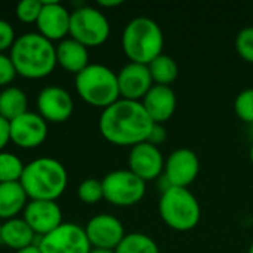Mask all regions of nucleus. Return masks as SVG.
Listing matches in <instances>:
<instances>
[{"mask_svg":"<svg viewBox=\"0 0 253 253\" xmlns=\"http://www.w3.org/2000/svg\"><path fill=\"white\" fill-rule=\"evenodd\" d=\"M153 120L147 114L142 102L119 99L104 108L98 127L105 141L117 147H135L145 142L151 130Z\"/></svg>","mask_w":253,"mask_h":253,"instance_id":"1","label":"nucleus"},{"mask_svg":"<svg viewBox=\"0 0 253 253\" xmlns=\"http://www.w3.org/2000/svg\"><path fill=\"white\" fill-rule=\"evenodd\" d=\"M9 58L16 74L30 80L47 77L58 65L53 43L39 33H25L16 37Z\"/></svg>","mask_w":253,"mask_h":253,"instance_id":"2","label":"nucleus"},{"mask_svg":"<svg viewBox=\"0 0 253 253\" xmlns=\"http://www.w3.org/2000/svg\"><path fill=\"white\" fill-rule=\"evenodd\" d=\"M30 200L56 202L68 182L67 169L52 157H39L25 165L19 179Z\"/></svg>","mask_w":253,"mask_h":253,"instance_id":"3","label":"nucleus"},{"mask_svg":"<svg viewBox=\"0 0 253 253\" xmlns=\"http://www.w3.org/2000/svg\"><path fill=\"white\" fill-rule=\"evenodd\" d=\"M165 36L160 25L148 16L130 19L122 34V47L129 62L148 65L163 53Z\"/></svg>","mask_w":253,"mask_h":253,"instance_id":"4","label":"nucleus"},{"mask_svg":"<svg viewBox=\"0 0 253 253\" xmlns=\"http://www.w3.org/2000/svg\"><path fill=\"white\" fill-rule=\"evenodd\" d=\"M79 96L89 105L107 108L120 99L117 73L102 64H89L74 80Z\"/></svg>","mask_w":253,"mask_h":253,"instance_id":"5","label":"nucleus"},{"mask_svg":"<svg viewBox=\"0 0 253 253\" xmlns=\"http://www.w3.org/2000/svg\"><path fill=\"white\" fill-rule=\"evenodd\" d=\"M159 213L170 230L187 233L199 225L202 208L197 197L188 188L170 187L160 196Z\"/></svg>","mask_w":253,"mask_h":253,"instance_id":"6","label":"nucleus"},{"mask_svg":"<svg viewBox=\"0 0 253 253\" xmlns=\"http://www.w3.org/2000/svg\"><path fill=\"white\" fill-rule=\"evenodd\" d=\"M110 22L105 13L93 6H80L71 12L70 36L86 47L104 44L110 37Z\"/></svg>","mask_w":253,"mask_h":253,"instance_id":"7","label":"nucleus"},{"mask_svg":"<svg viewBox=\"0 0 253 253\" xmlns=\"http://www.w3.org/2000/svg\"><path fill=\"white\" fill-rule=\"evenodd\" d=\"M101 182L104 199L117 208L135 206L147 193V182H144L129 169L113 170L107 173Z\"/></svg>","mask_w":253,"mask_h":253,"instance_id":"8","label":"nucleus"},{"mask_svg":"<svg viewBox=\"0 0 253 253\" xmlns=\"http://www.w3.org/2000/svg\"><path fill=\"white\" fill-rule=\"evenodd\" d=\"M36 245L40 253H89L92 249L84 228L73 222H62L52 233L39 237Z\"/></svg>","mask_w":253,"mask_h":253,"instance_id":"9","label":"nucleus"},{"mask_svg":"<svg viewBox=\"0 0 253 253\" xmlns=\"http://www.w3.org/2000/svg\"><path fill=\"white\" fill-rule=\"evenodd\" d=\"M200 160L190 148H178L165 160L163 178L170 187L188 188L199 176Z\"/></svg>","mask_w":253,"mask_h":253,"instance_id":"10","label":"nucleus"},{"mask_svg":"<svg viewBox=\"0 0 253 253\" xmlns=\"http://www.w3.org/2000/svg\"><path fill=\"white\" fill-rule=\"evenodd\" d=\"M37 114L46 123H64L73 111L74 102L71 95L61 86H46L37 95Z\"/></svg>","mask_w":253,"mask_h":253,"instance_id":"11","label":"nucleus"},{"mask_svg":"<svg viewBox=\"0 0 253 253\" xmlns=\"http://www.w3.org/2000/svg\"><path fill=\"white\" fill-rule=\"evenodd\" d=\"M84 233L92 248L108 251H116L126 236L122 221L108 213H99L90 218L84 227Z\"/></svg>","mask_w":253,"mask_h":253,"instance_id":"12","label":"nucleus"},{"mask_svg":"<svg viewBox=\"0 0 253 253\" xmlns=\"http://www.w3.org/2000/svg\"><path fill=\"white\" fill-rule=\"evenodd\" d=\"M9 127L10 142L24 150L37 148L47 138V123L37 113H24L9 122Z\"/></svg>","mask_w":253,"mask_h":253,"instance_id":"13","label":"nucleus"},{"mask_svg":"<svg viewBox=\"0 0 253 253\" xmlns=\"http://www.w3.org/2000/svg\"><path fill=\"white\" fill-rule=\"evenodd\" d=\"M127 169L141 178L144 182L159 179L163 175L165 157L159 147L145 142H141L130 148L127 157Z\"/></svg>","mask_w":253,"mask_h":253,"instance_id":"14","label":"nucleus"},{"mask_svg":"<svg viewBox=\"0 0 253 253\" xmlns=\"http://www.w3.org/2000/svg\"><path fill=\"white\" fill-rule=\"evenodd\" d=\"M22 219L37 237H43L62 224V211L56 202L30 200L22 212Z\"/></svg>","mask_w":253,"mask_h":253,"instance_id":"15","label":"nucleus"},{"mask_svg":"<svg viewBox=\"0 0 253 253\" xmlns=\"http://www.w3.org/2000/svg\"><path fill=\"white\" fill-rule=\"evenodd\" d=\"M71 12L59 1H43L42 12L36 22L37 33L49 42H61L70 36Z\"/></svg>","mask_w":253,"mask_h":253,"instance_id":"16","label":"nucleus"},{"mask_svg":"<svg viewBox=\"0 0 253 253\" xmlns=\"http://www.w3.org/2000/svg\"><path fill=\"white\" fill-rule=\"evenodd\" d=\"M119 92L122 99L142 101L148 90L153 87V79L148 65L129 62L117 73Z\"/></svg>","mask_w":253,"mask_h":253,"instance_id":"17","label":"nucleus"},{"mask_svg":"<svg viewBox=\"0 0 253 253\" xmlns=\"http://www.w3.org/2000/svg\"><path fill=\"white\" fill-rule=\"evenodd\" d=\"M147 114L153 120V123H166L172 119L176 110V95L170 86L153 84L148 93L141 101Z\"/></svg>","mask_w":253,"mask_h":253,"instance_id":"18","label":"nucleus"},{"mask_svg":"<svg viewBox=\"0 0 253 253\" xmlns=\"http://www.w3.org/2000/svg\"><path fill=\"white\" fill-rule=\"evenodd\" d=\"M56 64L71 74H79L89 65V50L77 40L67 37L55 46Z\"/></svg>","mask_w":253,"mask_h":253,"instance_id":"19","label":"nucleus"},{"mask_svg":"<svg viewBox=\"0 0 253 253\" xmlns=\"http://www.w3.org/2000/svg\"><path fill=\"white\" fill-rule=\"evenodd\" d=\"M36 237L37 236L34 234V231L22 218H13L1 222L0 243L7 246L9 249H13L15 252L36 245Z\"/></svg>","mask_w":253,"mask_h":253,"instance_id":"20","label":"nucleus"},{"mask_svg":"<svg viewBox=\"0 0 253 253\" xmlns=\"http://www.w3.org/2000/svg\"><path fill=\"white\" fill-rule=\"evenodd\" d=\"M30 202L21 182L0 184V221L18 218Z\"/></svg>","mask_w":253,"mask_h":253,"instance_id":"21","label":"nucleus"},{"mask_svg":"<svg viewBox=\"0 0 253 253\" xmlns=\"http://www.w3.org/2000/svg\"><path fill=\"white\" fill-rule=\"evenodd\" d=\"M28 98L25 92L16 86H7L0 92V116L7 122L22 116L28 110Z\"/></svg>","mask_w":253,"mask_h":253,"instance_id":"22","label":"nucleus"},{"mask_svg":"<svg viewBox=\"0 0 253 253\" xmlns=\"http://www.w3.org/2000/svg\"><path fill=\"white\" fill-rule=\"evenodd\" d=\"M148 70H150L153 83L162 84V86H170L179 74V67L176 61L166 53H162L156 59H153L148 64Z\"/></svg>","mask_w":253,"mask_h":253,"instance_id":"23","label":"nucleus"},{"mask_svg":"<svg viewBox=\"0 0 253 253\" xmlns=\"http://www.w3.org/2000/svg\"><path fill=\"white\" fill-rule=\"evenodd\" d=\"M114 253H160L159 245L153 237L144 233L126 234Z\"/></svg>","mask_w":253,"mask_h":253,"instance_id":"24","label":"nucleus"},{"mask_svg":"<svg viewBox=\"0 0 253 253\" xmlns=\"http://www.w3.org/2000/svg\"><path fill=\"white\" fill-rule=\"evenodd\" d=\"M25 165L22 160L7 151H0V184L19 182Z\"/></svg>","mask_w":253,"mask_h":253,"instance_id":"25","label":"nucleus"},{"mask_svg":"<svg viewBox=\"0 0 253 253\" xmlns=\"http://www.w3.org/2000/svg\"><path fill=\"white\" fill-rule=\"evenodd\" d=\"M77 196L86 205H95L101 202L104 199L102 182L95 178H87L82 181L77 187Z\"/></svg>","mask_w":253,"mask_h":253,"instance_id":"26","label":"nucleus"},{"mask_svg":"<svg viewBox=\"0 0 253 253\" xmlns=\"http://www.w3.org/2000/svg\"><path fill=\"white\" fill-rule=\"evenodd\" d=\"M234 111H236V116L248 123V125H252L253 123V87L249 89H245L242 90L236 99H234Z\"/></svg>","mask_w":253,"mask_h":253,"instance_id":"27","label":"nucleus"},{"mask_svg":"<svg viewBox=\"0 0 253 253\" xmlns=\"http://www.w3.org/2000/svg\"><path fill=\"white\" fill-rule=\"evenodd\" d=\"M234 46L242 59L253 64V25H248L237 33Z\"/></svg>","mask_w":253,"mask_h":253,"instance_id":"28","label":"nucleus"},{"mask_svg":"<svg viewBox=\"0 0 253 253\" xmlns=\"http://www.w3.org/2000/svg\"><path fill=\"white\" fill-rule=\"evenodd\" d=\"M42 7H43L42 0H22L16 4L15 15L18 21L24 24H36L42 12Z\"/></svg>","mask_w":253,"mask_h":253,"instance_id":"29","label":"nucleus"},{"mask_svg":"<svg viewBox=\"0 0 253 253\" xmlns=\"http://www.w3.org/2000/svg\"><path fill=\"white\" fill-rule=\"evenodd\" d=\"M16 70L10 58L4 53H0V87H7L16 77Z\"/></svg>","mask_w":253,"mask_h":253,"instance_id":"30","label":"nucleus"},{"mask_svg":"<svg viewBox=\"0 0 253 253\" xmlns=\"http://www.w3.org/2000/svg\"><path fill=\"white\" fill-rule=\"evenodd\" d=\"M15 40H16V37H15L13 27L7 21L0 19V53L10 50Z\"/></svg>","mask_w":253,"mask_h":253,"instance_id":"31","label":"nucleus"},{"mask_svg":"<svg viewBox=\"0 0 253 253\" xmlns=\"http://www.w3.org/2000/svg\"><path fill=\"white\" fill-rule=\"evenodd\" d=\"M168 139V130L163 125L160 123H153L151 126V130L148 133V138H147V142L151 144V145H156V147H160L162 144H165Z\"/></svg>","mask_w":253,"mask_h":253,"instance_id":"32","label":"nucleus"},{"mask_svg":"<svg viewBox=\"0 0 253 253\" xmlns=\"http://www.w3.org/2000/svg\"><path fill=\"white\" fill-rule=\"evenodd\" d=\"M10 142V127L9 122L0 116V151Z\"/></svg>","mask_w":253,"mask_h":253,"instance_id":"33","label":"nucleus"},{"mask_svg":"<svg viewBox=\"0 0 253 253\" xmlns=\"http://www.w3.org/2000/svg\"><path fill=\"white\" fill-rule=\"evenodd\" d=\"M120 4H123L122 0H99L98 1L99 7H117Z\"/></svg>","mask_w":253,"mask_h":253,"instance_id":"34","label":"nucleus"},{"mask_svg":"<svg viewBox=\"0 0 253 253\" xmlns=\"http://www.w3.org/2000/svg\"><path fill=\"white\" fill-rule=\"evenodd\" d=\"M15 253H40V249L37 245H33V246H28L25 249H21V251H16Z\"/></svg>","mask_w":253,"mask_h":253,"instance_id":"35","label":"nucleus"},{"mask_svg":"<svg viewBox=\"0 0 253 253\" xmlns=\"http://www.w3.org/2000/svg\"><path fill=\"white\" fill-rule=\"evenodd\" d=\"M89 253H114V251H108V249H95V248H92Z\"/></svg>","mask_w":253,"mask_h":253,"instance_id":"36","label":"nucleus"},{"mask_svg":"<svg viewBox=\"0 0 253 253\" xmlns=\"http://www.w3.org/2000/svg\"><path fill=\"white\" fill-rule=\"evenodd\" d=\"M249 156H251V162H252V165H253V142H252V147H251V153H249Z\"/></svg>","mask_w":253,"mask_h":253,"instance_id":"37","label":"nucleus"},{"mask_svg":"<svg viewBox=\"0 0 253 253\" xmlns=\"http://www.w3.org/2000/svg\"><path fill=\"white\" fill-rule=\"evenodd\" d=\"M249 126H251V130H249V133H251V136L253 138V123L252 125H249Z\"/></svg>","mask_w":253,"mask_h":253,"instance_id":"38","label":"nucleus"},{"mask_svg":"<svg viewBox=\"0 0 253 253\" xmlns=\"http://www.w3.org/2000/svg\"><path fill=\"white\" fill-rule=\"evenodd\" d=\"M248 253H253V243L249 246V251H248Z\"/></svg>","mask_w":253,"mask_h":253,"instance_id":"39","label":"nucleus"},{"mask_svg":"<svg viewBox=\"0 0 253 253\" xmlns=\"http://www.w3.org/2000/svg\"><path fill=\"white\" fill-rule=\"evenodd\" d=\"M0 228H1V221H0Z\"/></svg>","mask_w":253,"mask_h":253,"instance_id":"40","label":"nucleus"}]
</instances>
